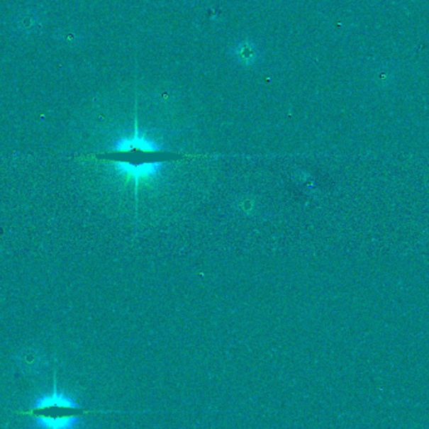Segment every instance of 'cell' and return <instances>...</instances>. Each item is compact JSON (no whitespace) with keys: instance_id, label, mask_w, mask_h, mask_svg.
<instances>
[{"instance_id":"1","label":"cell","mask_w":429,"mask_h":429,"mask_svg":"<svg viewBox=\"0 0 429 429\" xmlns=\"http://www.w3.org/2000/svg\"><path fill=\"white\" fill-rule=\"evenodd\" d=\"M88 413L89 411L62 394L55 386L50 394L39 398L33 406L21 412L22 416L32 417L42 429H72Z\"/></svg>"},{"instance_id":"2","label":"cell","mask_w":429,"mask_h":429,"mask_svg":"<svg viewBox=\"0 0 429 429\" xmlns=\"http://www.w3.org/2000/svg\"><path fill=\"white\" fill-rule=\"evenodd\" d=\"M113 169L118 176L126 179L127 182H133L137 187L140 184L151 182L156 179L163 169L162 162H114Z\"/></svg>"},{"instance_id":"3","label":"cell","mask_w":429,"mask_h":429,"mask_svg":"<svg viewBox=\"0 0 429 429\" xmlns=\"http://www.w3.org/2000/svg\"><path fill=\"white\" fill-rule=\"evenodd\" d=\"M113 150L116 152H128L133 150H141L145 152H157L162 150V146L151 137L140 133L136 128L130 136L121 137L118 141L114 142Z\"/></svg>"},{"instance_id":"4","label":"cell","mask_w":429,"mask_h":429,"mask_svg":"<svg viewBox=\"0 0 429 429\" xmlns=\"http://www.w3.org/2000/svg\"><path fill=\"white\" fill-rule=\"evenodd\" d=\"M234 55L240 63L244 65H250L255 62L257 58V49L255 44L251 40H243L236 44L234 48Z\"/></svg>"}]
</instances>
